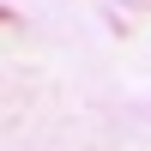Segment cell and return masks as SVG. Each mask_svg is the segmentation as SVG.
Masks as SVG:
<instances>
[{
    "mask_svg": "<svg viewBox=\"0 0 151 151\" xmlns=\"http://www.w3.org/2000/svg\"><path fill=\"white\" fill-rule=\"evenodd\" d=\"M121 6H139V12H151V0H121Z\"/></svg>",
    "mask_w": 151,
    "mask_h": 151,
    "instance_id": "obj_1",
    "label": "cell"
}]
</instances>
